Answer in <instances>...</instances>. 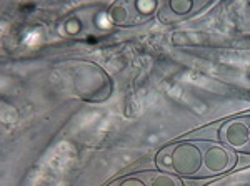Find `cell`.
I'll return each mask as SVG.
<instances>
[{
    "label": "cell",
    "mask_w": 250,
    "mask_h": 186,
    "mask_svg": "<svg viewBox=\"0 0 250 186\" xmlns=\"http://www.w3.org/2000/svg\"><path fill=\"white\" fill-rule=\"evenodd\" d=\"M157 163L177 176H197L204 168V153L197 145L182 141L164 148L157 156Z\"/></svg>",
    "instance_id": "6da1fadb"
},
{
    "label": "cell",
    "mask_w": 250,
    "mask_h": 186,
    "mask_svg": "<svg viewBox=\"0 0 250 186\" xmlns=\"http://www.w3.org/2000/svg\"><path fill=\"white\" fill-rule=\"evenodd\" d=\"M74 88L79 96L92 100V102L105 100L112 92V85L107 74L94 63H85L79 67V70L75 72Z\"/></svg>",
    "instance_id": "7a4b0ae2"
},
{
    "label": "cell",
    "mask_w": 250,
    "mask_h": 186,
    "mask_svg": "<svg viewBox=\"0 0 250 186\" xmlns=\"http://www.w3.org/2000/svg\"><path fill=\"white\" fill-rule=\"evenodd\" d=\"M220 140L227 147L247 149L250 147V123L245 120H230L220 128Z\"/></svg>",
    "instance_id": "3957f363"
},
{
    "label": "cell",
    "mask_w": 250,
    "mask_h": 186,
    "mask_svg": "<svg viewBox=\"0 0 250 186\" xmlns=\"http://www.w3.org/2000/svg\"><path fill=\"white\" fill-rule=\"evenodd\" d=\"M202 153L204 168L210 175H220V173L229 171L235 163L233 155L222 145H207Z\"/></svg>",
    "instance_id": "277c9868"
},
{
    "label": "cell",
    "mask_w": 250,
    "mask_h": 186,
    "mask_svg": "<svg viewBox=\"0 0 250 186\" xmlns=\"http://www.w3.org/2000/svg\"><path fill=\"white\" fill-rule=\"evenodd\" d=\"M148 186H184L182 181L170 173H155L148 176Z\"/></svg>",
    "instance_id": "5b68a950"
},
{
    "label": "cell",
    "mask_w": 250,
    "mask_h": 186,
    "mask_svg": "<svg viewBox=\"0 0 250 186\" xmlns=\"http://www.w3.org/2000/svg\"><path fill=\"white\" fill-rule=\"evenodd\" d=\"M110 19H112V22L117 23V25H124V23H127L128 19H130L128 7L124 5V3H115V5L110 9Z\"/></svg>",
    "instance_id": "8992f818"
},
{
    "label": "cell",
    "mask_w": 250,
    "mask_h": 186,
    "mask_svg": "<svg viewBox=\"0 0 250 186\" xmlns=\"http://www.w3.org/2000/svg\"><path fill=\"white\" fill-rule=\"evenodd\" d=\"M110 186H148L147 181L144 180L142 176H125V178H120V180H117L115 183H112Z\"/></svg>",
    "instance_id": "52a82bcc"
},
{
    "label": "cell",
    "mask_w": 250,
    "mask_h": 186,
    "mask_svg": "<svg viewBox=\"0 0 250 186\" xmlns=\"http://www.w3.org/2000/svg\"><path fill=\"white\" fill-rule=\"evenodd\" d=\"M193 3L192 2H180V0H175V2H170V10L175 15H187L188 12L192 10Z\"/></svg>",
    "instance_id": "ba28073f"
},
{
    "label": "cell",
    "mask_w": 250,
    "mask_h": 186,
    "mask_svg": "<svg viewBox=\"0 0 250 186\" xmlns=\"http://www.w3.org/2000/svg\"><path fill=\"white\" fill-rule=\"evenodd\" d=\"M135 7H137V10H139L140 14L147 15V14H152V12L155 10L157 5H155V2H137Z\"/></svg>",
    "instance_id": "9c48e42d"
}]
</instances>
